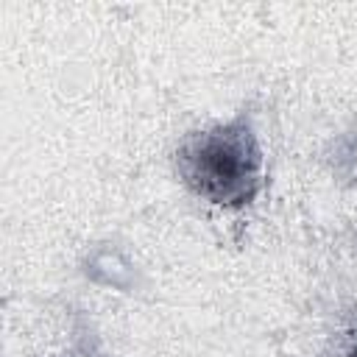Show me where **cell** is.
<instances>
[{
    "label": "cell",
    "instance_id": "6da1fadb",
    "mask_svg": "<svg viewBox=\"0 0 357 357\" xmlns=\"http://www.w3.org/2000/svg\"><path fill=\"white\" fill-rule=\"evenodd\" d=\"M173 159L181 181L218 206H248L262 187V151L245 114L190 131Z\"/></svg>",
    "mask_w": 357,
    "mask_h": 357
},
{
    "label": "cell",
    "instance_id": "7a4b0ae2",
    "mask_svg": "<svg viewBox=\"0 0 357 357\" xmlns=\"http://www.w3.org/2000/svg\"><path fill=\"white\" fill-rule=\"evenodd\" d=\"M340 357H357V332L349 335V343H346V349L340 351Z\"/></svg>",
    "mask_w": 357,
    "mask_h": 357
}]
</instances>
